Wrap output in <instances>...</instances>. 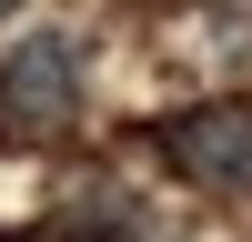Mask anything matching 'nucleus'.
I'll use <instances>...</instances> for the list:
<instances>
[{
    "label": "nucleus",
    "instance_id": "1",
    "mask_svg": "<svg viewBox=\"0 0 252 242\" xmlns=\"http://www.w3.org/2000/svg\"><path fill=\"white\" fill-rule=\"evenodd\" d=\"M161 161L192 192H252V101H192L161 121Z\"/></svg>",
    "mask_w": 252,
    "mask_h": 242
},
{
    "label": "nucleus",
    "instance_id": "2",
    "mask_svg": "<svg viewBox=\"0 0 252 242\" xmlns=\"http://www.w3.org/2000/svg\"><path fill=\"white\" fill-rule=\"evenodd\" d=\"M0 111L20 131H61L81 111V40L71 30H20L10 60H0Z\"/></svg>",
    "mask_w": 252,
    "mask_h": 242
},
{
    "label": "nucleus",
    "instance_id": "3",
    "mask_svg": "<svg viewBox=\"0 0 252 242\" xmlns=\"http://www.w3.org/2000/svg\"><path fill=\"white\" fill-rule=\"evenodd\" d=\"M61 232H71V242H131L141 232V202L121 192L111 172H81L71 192H61Z\"/></svg>",
    "mask_w": 252,
    "mask_h": 242
}]
</instances>
